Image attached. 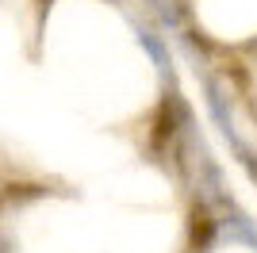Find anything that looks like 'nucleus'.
<instances>
[{
  "label": "nucleus",
  "instance_id": "1",
  "mask_svg": "<svg viewBox=\"0 0 257 253\" xmlns=\"http://www.w3.org/2000/svg\"><path fill=\"white\" fill-rule=\"evenodd\" d=\"M139 39H142V46H146V50L154 54V62H158V69H161V73H169V58H165V46H161V42L154 39L150 31H139Z\"/></svg>",
  "mask_w": 257,
  "mask_h": 253
}]
</instances>
